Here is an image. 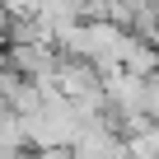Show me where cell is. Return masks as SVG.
Segmentation results:
<instances>
[{
	"instance_id": "obj_1",
	"label": "cell",
	"mask_w": 159,
	"mask_h": 159,
	"mask_svg": "<svg viewBox=\"0 0 159 159\" xmlns=\"http://www.w3.org/2000/svg\"><path fill=\"white\" fill-rule=\"evenodd\" d=\"M19 122H24L28 145H38V150H52V145H75V136H80V112H75V103H70L66 94H56L52 84H47L42 103H38L33 112H24Z\"/></svg>"
},
{
	"instance_id": "obj_2",
	"label": "cell",
	"mask_w": 159,
	"mask_h": 159,
	"mask_svg": "<svg viewBox=\"0 0 159 159\" xmlns=\"http://www.w3.org/2000/svg\"><path fill=\"white\" fill-rule=\"evenodd\" d=\"M75 159H131V145L126 136H117V126L103 117V122H84L75 136Z\"/></svg>"
},
{
	"instance_id": "obj_3",
	"label": "cell",
	"mask_w": 159,
	"mask_h": 159,
	"mask_svg": "<svg viewBox=\"0 0 159 159\" xmlns=\"http://www.w3.org/2000/svg\"><path fill=\"white\" fill-rule=\"evenodd\" d=\"M38 159H75L70 145H52V150H38Z\"/></svg>"
},
{
	"instance_id": "obj_4",
	"label": "cell",
	"mask_w": 159,
	"mask_h": 159,
	"mask_svg": "<svg viewBox=\"0 0 159 159\" xmlns=\"http://www.w3.org/2000/svg\"><path fill=\"white\" fill-rule=\"evenodd\" d=\"M5 33H10V10H5V0H0V42H5Z\"/></svg>"
},
{
	"instance_id": "obj_5",
	"label": "cell",
	"mask_w": 159,
	"mask_h": 159,
	"mask_svg": "<svg viewBox=\"0 0 159 159\" xmlns=\"http://www.w3.org/2000/svg\"><path fill=\"white\" fill-rule=\"evenodd\" d=\"M5 159H38V154H24V150H14V154H5Z\"/></svg>"
},
{
	"instance_id": "obj_6",
	"label": "cell",
	"mask_w": 159,
	"mask_h": 159,
	"mask_svg": "<svg viewBox=\"0 0 159 159\" xmlns=\"http://www.w3.org/2000/svg\"><path fill=\"white\" fill-rule=\"evenodd\" d=\"M66 5H75V10H84V0H66Z\"/></svg>"
}]
</instances>
